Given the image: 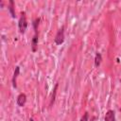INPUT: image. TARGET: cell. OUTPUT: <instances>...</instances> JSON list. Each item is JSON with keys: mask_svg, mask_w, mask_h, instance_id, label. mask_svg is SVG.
Here are the masks:
<instances>
[{"mask_svg": "<svg viewBox=\"0 0 121 121\" xmlns=\"http://www.w3.org/2000/svg\"><path fill=\"white\" fill-rule=\"evenodd\" d=\"M39 22H40V18H36L33 21V27H34V30H35V34H34V36L32 38V42H31V48H32L33 52H36L37 46H38V31H37V27H38Z\"/></svg>", "mask_w": 121, "mask_h": 121, "instance_id": "cell-1", "label": "cell"}, {"mask_svg": "<svg viewBox=\"0 0 121 121\" xmlns=\"http://www.w3.org/2000/svg\"><path fill=\"white\" fill-rule=\"evenodd\" d=\"M101 61H102V56L100 53L97 52L95 54V67H98L100 65Z\"/></svg>", "mask_w": 121, "mask_h": 121, "instance_id": "cell-7", "label": "cell"}, {"mask_svg": "<svg viewBox=\"0 0 121 121\" xmlns=\"http://www.w3.org/2000/svg\"><path fill=\"white\" fill-rule=\"evenodd\" d=\"M19 74H20V67H19V66H16V67H15V70H14L13 77H12V86H13L14 88L17 87V85H16V78H17V77L19 76Z\"/></svg>", "mask_w": 121, "mask_h": 121, "instance_id": "cell-6", "label": "cell"}, {"mask_svg": "<svg viewBox=\"0 0 121 121\" xmlns=\"http://www.w3.org/2000/svg\"><path fill=\"white\" fill-rule=\"evenodd\" d=\"M105 121H115V112L112 110H109L106 112Z\"/></svg>", "mask_w": 121, "mask_h": 121, "instance_id": "cell-5", "label": "cell"}, {"mask_svg": "<svg viewBox=\"0 0 121 121\" xmlns=\"http://www.w3.org/2000/svg\"><path fill=\"white\" fill-rule=\"evenodd\" d=\"M29 121H34V120H33L32 118H30V119H29Z\"/></svg>", "mask_w": 121, "mask_h": 121, "instance_id": "cell-11", "label": "cell"}, {"mask_svg": "<svg viewBox=\"0 0 121 121\" xmlns=\"http://www.w3.org/2000/svg\"><path fill=\"white\" fill-rule=\"evenodd\" d=\"M18 26H19L20 33L24 34L26 32V27H27V21H26V12H22L21 13V17L19 19Z\"/></svg>", "mask_w": 121, "mask_h": 121, "instance_id": "cell-2", "label": "cell"}, {"mask_svg": "<svg viewBox=\"0 0 121 121\" xmlns=\"http://www.w3.org/2000/svg\"><path fill=\"white\" fill-rule=\"evenodd\" d=\"M9 3V12H10V15H11V17H12V18H15V17H16V15H15V11H14V2H13L12 0H10Z\"/></svg>", "mask_w": 121, "mask_h": 121, "instance_id": "cell-8", "label": "cell"}, {"mask_svg": "<svg viewBox=\"0 0 121 121\" xmlns=\"http://www.w3.org/2000/svg\"><path fill=\"white\" fill-rule=\"evenodd\" d=\"M57 88H58V83L55 85L54 92H53V95H52V98H51V101H50V106H52L53 103H54V101H55V96H56V93H57Z\"/></svg>", "mask_w": 121, "mask_h": 121, "instance_id": "cell-9", "label": "cell"}, {"mask_svg": "<svg viewBox=\"0 0 121 121\" xmlns=\"http://www.w3.org/2000/svg\"><path fill=\"white\" fill-rule=\"evenodd\" d=\"M26 102V95L25 94H23V93L20 94L17 96V105L19 107H23V106H25Z\"/></svg>", "mask_w": 121, "mask_h": 121, "instance_id": "cell-4", "label": "cell"}, {"mask_svg": "<svg viewBox=\"0 0 121 121\" xmlns=\"http://www.w3.org/2000/svg\"><path fill=\"white\" fill-rule=\"evenodd\" d=\"M54 42L58 45L61 44L64 42V27L63 26H61L59 29V31L57 32V34L55 36V39H54Z\"/></svg>", "mask_w": 121, "mask_h": 121, "instance_id": "cell-3", "label": "cell"}, {"mask_svg": "<svg viewBox=\"0 0 121 121\" xmlns=\"http://www.w3.org/2000/svg\"><path fill=\"white\" fill-rule=\"evenodd\" d=\"M88 120H89V113L86 112L83 114V116L81 117L80 121H88Z\"/></svg>", "mask_w": 121, "mask_h": 121, "instance_id": "cell-10", "label": "cell"}]
</instances>
